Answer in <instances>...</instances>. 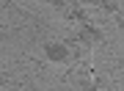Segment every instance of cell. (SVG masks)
I'll return each instance as SVG.
<instances>
[{
	"label": "cell",
	"instance_id": "cell-1",
	"mask_svg": "<svg viewBox=\"0 0 124 91\" xmlns=\"http://www.w3.org/2000/svg\"><path fill=\"white\" fill-rule=\"evenodd\" d=\"M3 30H6V36L14 33V36H22V39H36L41 33V22L33 14H25L3 0Z\"/></svg>",
	"mask_w": 124,
	"mask_h": 91
},
{
	"label": "cell",
	"instance_id": "cell-2",
	"mask_svg": "<svg viewBox=\"0 0 124 91\" xmlns=\"http://www.w3.org/2000/svg\"><path fill=\"white\" fill-rule=\"evenodd\" d=\"M44 52H47L50 61H66V58H69V47H66V44H61V41L44 44Z\"/></svg>",
	"mask_w": 124,
	"mask_h": 91
},
{
	"label": "cell",
	"instance_id": "cell-3",
	"mask_svg": "<svg viewBox=\"0 0 124 91\" xmlns=\"http://www.w3.org/2000/svg\"><path fill=\"white\" fill-rule=\"evenodd\" d=\"M69 80L75 83L77 88H91V69H88V66H80L77 72L69 74Z\"/></svg>",
	"mask_w": 124,
	"mask_h": 91
},
{
	"label": "cell",
	"instance_id": "cell-4",
	"mask_svg": "<svg viewBox=\"0 0 124 91\" xmlns=\"http://www.w3.org/2000/svg\"><path fill=\"white\" fill-rule=\"evenodd\" d=\"M80 39H83L85 44H97L102 36H99V30H94V28H88V22H85V28L80 30Z\"/></svg>",
	"mask_w": 124,
	"mask_h": 91
},
{
	"label": "cell",
	"instance_id": "cell-5",
	"mask_svg": "<svg viewBox=\"0 0 124 91\" xmlns=\"http://www.w3.org/2000/svg\"><path fill=\"white\" fill-rule=\"evenodd\" d=\"M50 3H58V6H66L69 0H50Z\"/></svg>",
	"mask_w": 124,
	"mask_h": 91
},
{
	"label": "cell",
	"instance_id": "cell-6",
	"mask_svg": "<svg viewBox=\"0 0 124 91\" xmlns=\"http://www.w3.org/2000/svg\"><path fill=\"white\" fill-rule=\"evenodd\" d=\"M121 88H124V80H121Z\"/></svg>",
	"mask_w": 124,
	"mask_h": 91
}]
</instances>
